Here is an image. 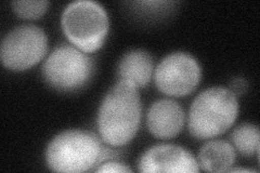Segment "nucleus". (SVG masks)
<instances>
[{
	"label": "nucleus",
	"mask_w": 260,
	"mask_h": 173,
	"mask_svg": "<svg viewBox=\"0 0 260 173\" xmlns=\"http://www.w3.org/2000/svg\"><path fill=\"white\" fill-rule=\"evenodd\" d=\"M142 104L138 89L127 80H118L104 95L98 112V130L111 146L129 143L139 129Z\"/></svg>",
	"instance_id": "f257e3e1"
},
{
	"label": "nucleus",
	"mask_w": 260,
	"mask_h": 173,
	"mask_svg": "<svg viewBox=\"0 0 260 173\" xmlns=\"http://www.w3.org/2000/svg\"><path fill=\"white\" fill-rule=\"evenodd\" d=\"M109 151L95 134L80 129L65 130L47 146L46 161L55 172L79 173L107 159Z\"/></svg>",
	"instance_id": "f03ea898"
},
{
	"label": "nucleus",
	"mask_w": 260,
	"mask_h": 173,
	"mask_svg": "<svg viewBox=\"0 0 260 173\" xmlns=\"http://www.w3.org/2000/svg\"><path fill=\"white\" fill-rule=\"evenodd\" d=\"M238 115V96L229 89L211 87L194 98L188 116L189 131L198 139L220 135L232 127Z\"/></svg>",
	"instance_id": "7ed1b4c3"
},
{
	"label": "nucleus",
	"mask_w": 260,
	"mask_h": 173,
	"mask_svg": "<svg viewBox=\"0 0 260 173\" xmlns=\"http://www.w3.org/2000/svg\"><path fill=\"white\" fill-rule=\"evenodd\" d=\"M61 25L68 39L81 51L91 53L103 46L110 29L109 15L92 0H77L62 12Z\"/></svg>",
	"instance_id": "20e7f679"
},
{
	"label": "nucleus",
	"mask_w": 260,
	"mask_h": 173,
	"mask_svg": "<svg viewBox=\"0 0 260 173\" xmlns=\"http://www.w3.org/2000/svg\"><path fill=\"white\" fill-rule=\"evenodd\" d=\"M94 61L75 46L55 47L43 65V76L49 86L63 92L77 91L91 80Z\"/></svg>",
	"instance_id": "39448f33"
},
{
	"label": "nucleus",
	"mask_w": 260,
	"mask_h": 173,
	"mask_svg": "<svg viewBox=\"0 0 260 173\" xmlns=\"http://www.w3.org/2000/svg\"><path fill=\"white\" fill-rule=\"evenodd\" d=\"M48 51V37L44 29L35 25H20L4 37L0 59L4 66L20 72L34 66Z\"/></svg>",
	"instance_id": "423d86ee"
},
{
	"label": "nucleus",
	"mask_w": 260,
	"mask_h": 173,
	"mask_svg": "<svg viewBox=\"0 0 260 173\" xmlns=\"http://www.w3.org/2000/svg\"><path fill=\"white\" fill-rule=\"evenodd\" d=\"M202 77L199 62L185 52H173L154 70V80L160 92L170 96H184L197 89Z\"/></svg>",
	"instance_id": "0eeeda50"
},
{
	"label": "nucleus",
	"mask_w": 260,
	"mask_h": 173,
	"mask_svg": "<svg viewBox=\"0 0 260 173\" xmlns=\"http://www.w3.org/2000/svg\"><path fill=\"white\" fill-rule=\"evenodd\" d=\"M140 172H199L194 156L185 148L173 145H155L145 151L138 161Z\"/></svg>",
	"instance_id": "6e6552de"
},
{
	"label": "nucleus",
	"mask_w": 260,
	"mask_h": 173,
	"mask_svg": "<svg viewBox=\"0 0 260 173\" xmlns=\"http://www.w3.org/2000/svg\"><path fill=\"white\" fill-rule=\"evenodd\" d=\"M184 111L181 105L170 98H160L154 102L146 116L151 134L158 139H172L182 130Z\"/></svg>",
	"instance_id": "1a4fd4ad"
},
{
	"label": "nucleus",
	"mask_w": 260,
	"mask_h": 173,
	"mask_svg": "<svg viewBox=\"0 0 260 173\" xmlns=\"http://www.w3.org/2000/svg\"><path fill=\"white\" fill-rule=\"evenodd\" d=\"M120 80H127L137 88H144L154 74V61L150 52L142 49H134L126 52L117 65Z\"/></svg>",
	"instance_id": "9d476101"
},
{
	"label": "nucleus",
	"mask_w": 260,
	"mask_h": 173,
	"mask_svg": "<svg viewBox=\"0 0 260 173\" xmlns=\"http://www.w3.org/2000/svg\"><path fill=\"white\" fill-rule=\"evenodd\" d=\"M237 158L232 144L223 140L208 141L199 152V166L207 172L229 171Z\"/></svg>",
	"instance_id": "9b49d317"
},
{
	"label": "nucleus",
	"mask_w": 260,
	"mask_h": 173,
	"mask_svg": "<svg viewBox=\"0 0 260 173\" xmlns=\"http://www.w3.org/2000/svg\"><path fill=\"white\" fill-rule=\"evenodd\" d=\"M231 142L237 150L245 156H251L259 152V129L253 123H242L231 133Z\"/></svg>",
	"instance_id": "f8f14e48"
},
{
	"label": "nucleus",
	"mask_w": 260,
	"mask_h": 173,
	"mask_svg": "<svg viewBox=\"0 0 260 173\" xmlns=\"http://www.w3.org/2000/svg\"><path fill=\"white\" fill-rule=\"evenodd\" d=\"M14 13L22 19L36 20L45 14L49 7L47 0H15L11 4Z\"/></svg>",
	"instance_id": "ddd939ff"
},
{
	"label": "nucleus",
	"mask_w": 260,
	"mask_h": 173,
	"mask_svg": "<svg viewBox=\"0 0 260 173\" xmlns=\"http://www.w3.org/2000/svg\"><path fill=\"white\" fill-rule=\"evenodd\" d=\"M96 172H132V169L127 167L125 163L118 161H107L99 164V168L95 169Z\"/></svg>",
	"instance_id": "4468645a"
},
{
	"label": "nucleus",
	"mask_w": 260,
	"mask_h": 173,
	"mask_svg": "<svg viewBox=\"0 0 260 173\" xmlns=\"http://www.w3.org/2000/svg\"><path fill=\"white\" fill-rule=\"evenodd\" d=\"M248 87V84L245 78L242 77H235L230 82V91L233 92L235 95L239 96L245 93L246 89Z\"/></svg>",
	"instance_id": "2eb2a0df"
}]
</instances>
